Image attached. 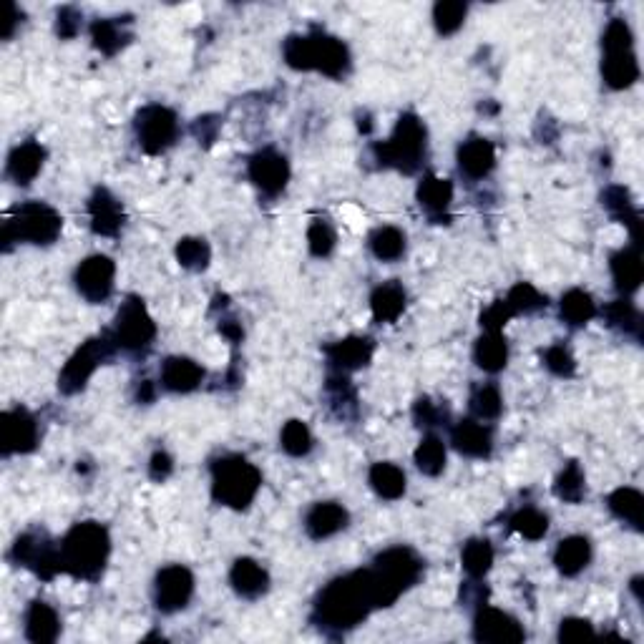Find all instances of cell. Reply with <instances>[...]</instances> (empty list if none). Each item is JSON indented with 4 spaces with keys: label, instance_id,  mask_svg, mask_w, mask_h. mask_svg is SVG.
Listing matches in <instances>:
<instances>
[{
    "label": "cell",
    "instance_id": "obj_1",
    "mask_svg": "<svg viewBox=\"0 0 644 644\" xmlns=\"http://www.w3.org/2000/svg\"><path fill=\"white\" fill-rule=\"evenodd\" d=\"M373 609H385L373 569H358L333 579L312 607V622L328 634H343L358 627Z\"/></svg>",
    "mask_w": 644,
    "mask_h": 644
},
{
    "label": "cell",
    "instance_id": "obj_2",
    "mask_svg": "<svg viewBox=\"0 0 644 644\" xmlns=\"http://www.w3.org/2000/svg\"><path fill=\"white\" fill-rule=\"evenodd\" d=\"M111 554V536L99 521H81L61 541L63 574L96 582L104 574Z\"/></svg>",
    "mask_w": 644,
    "mask_h": 644
},
{
    "label": "cell",
    "instance_id": "obj_3",
    "mask_svg": "<svg viewBox=\"0 0 644 644\" xmlns=\"http://www.w3.org/2000/svg\"><path fill=\"white\" fill-rule=\"evenodd\" d=\"M285 63L295 71H317L330 78H343L350 68V51L340 38L325 31L290 36L282 46Z\"/></svg>",
    "mask_w": 644,
    "mask_h": 644
},
{
    "label": "cell",
    "instance_id": "obj_4",
    "mask_svg": "<svg viewBox=\"0 0 644 644\" xmlns=\"http://www.w3.org/2000/svg\"><path fill=\"white\" fill-rule=\"evenodd\" d=\"M262 489V471L239 453H227L212 463V499L234 511L255 504Z\"/></svg>",
    "mask_w": 644,
    "mask_h": 644
},
{
    "label": "cell",
    "instance_id": "obj_5",
    "mask_svg": "<svg viewBox=\"0 0 644 644\" xmlns=\"http://www.w3.org/2000/svg\"><path fill=\"white\" fill-rule=\"evenodd\" d=\"M426 149V124L416 114H403L395 124L390 139L373 146V154L383 167L398 169L403 174H416L421 169L423 159H426Z\"/></svg>",
    "mask_w": 644,
    "mask_h": 644
},
{
    "label": "cell",
    "instance_id": "obj_6",
    "mask_svg": "<svg viewBox=\"0 0 644 644\" xmlns=\"http://www.w3.org/2000/svg\"><path fill=\"white\" fill-rule=\"evenodd\" d=\"M63 217L46 202H26L3 222V250L11 252L13 242L48 247L61 237Z\"/></svg>",
    "mask_w": 644,
    "mask_h": 644
},
{
    "label": "cell",
    "instance_id": "obj_7",
    "mask_svg": "<svg viewBox=\"0 0 644 644\" xmlns=\"http://www.w3.org/2000/svg\"><path fill=\"white\" fill-rule=\"evenodd\" d=\"M114 335L104 333L99 338L86 340L76 353L68 358V363L63 365L61 375H58V390L63 395H76L86 388V383L91 380V375L114 355Z\"/></svg>",
    "mask_w": 644,
    "mask_h": 644
},
{
    "label": "cell",
    "instance_id": "obj_8",
    "mask_svg": "<svg viewBox=\"0 0 644 644\" xmlns=\"http://www.w3.org/2000/svg\"><path fill=\"white\" fill-rule=\"evenodd\" d=\"M114 343L116 348L126 350V353H146L156 338V322L146 310L141 297H126L124 305L116 312L114 322Z\"/></svg>",
    "mask_w": 644,
    "mask_h": 644
},
{
    "label": "cell",
    "instance_id": "obj_9",
    "mask_svg": "<svg viewBox=\"0 0 644 644\" xmlns=\"http://www.w3.org/2000/svg\"><path fill=\"white\" fill-rule=\"evenodd\" d=\"M11 559L18 567L31 569L38 579H46V582L63 572L61 544L48 539L43 531H26L18 536L11 549Z\"/></svg>",
    "mask_w": 644,
    "mask_h": 644
},
{
    "label": "cell",
    "instance_id": "obj_10",
    "mask_svg": "<svg viewBox=\"0 0 644 644\" xmlns=\"http://www.w3.org/2000/svg\"><path fill=\"white\" fill-rule=\"evenodd\" d=\"M134 131L144 154H164L169 146H174V141L179 136L177 114L172 109H167V106L149 104L136 111Z\"/></svg>",
    "mask_w": 644,
    "mask_h": 644
},
{
    "label": "cell",
    "instance_id": "obj_11",
    "mask_svg": "<svg viewBox=\"0 0 644 644\" xmlns=\"http://www.w3.org/2000/svg\"><path fill=\"white\" fill-rule=\"evenodd\" d=\"M373 569L398 597H403V592L416 587L418 579L423 577V559L411 546H390L375 556Z\"/></svg>",
    "mask_w": 644,
    "mask_h": 644
},
{
    "label": "cell",
    "instance_id": "obj_12",
    "mask_svg": "<svg viewBox=\"0 0 644 644\" xmlns=\"http://www.w3.org/2000/svg\"><path fill=\"white\" fill-rule=\"evenodd\" d=\"M194 597V574L182 564L159 569L154 579V604L161 614H177L189 607Z\"/></svg>",
    "mask_w": 644,
    "mask_h": 644
},
{
    "label": "cell",
    "instance_id": "obj_13",
    "mask_svg": "<svg viewBox=\"0 0 644 644\" xmlns=\"http://www.w3.org/2000/svg\"><path fill=\"white\" fill-rule=\"evenodd\" d=\"M38 436V421L28 408L18 406L0 416V448L6 458L36 451Z\"/></svg>",
    "mask_w": 644,
    "mask_h": 644
},
{
    "label": "cell",
    "instance_id": "obj_14",
    "mask_svg": "<svg viewBox=\"0 0 644 644\" xmlns=\"http://www.w3.org/2000/svg\"><path fill=\"white\" fill-rule=\"evenodd\" d=\"M247 174H250V182L255 184L265 197L275 199L285 192L287 182H290V161H287L285 154L267 146V149H260L257 154L250 156V161H247Z\"/></svg>",
    "mask_w": 644,
    "mask_h": 644
},
{
    "label": "cell",
    "instance_id": "obj_15",
    "mask_svg": "<svg viewBox=\"0 0 644 644\" xmlns=\"http://www.w3.org/2000/svg\"><path fill=\"white\" fill-rule=\"evenodd\" d=\"M114 280H116V265L111 257L106 255H91L86 257L81 265L73 272V282H76L78 295L89 300L91 305H99V302H106L114 292Z\"/></svg>",
    "mask_w": 644,
    "mask_h": 644
},
{
    "label": "cell",
    "instance_id": "obj_16",
    "mask_svg": "<svg viewBox=\"0 0 644 644\" xmlns=\"http://www.w3.org/2000/svg\"><path fill=\"white\" fill-rule=\"evenodd\" d=\"M473 639L483 644H519L526 639V632L509 612L481 604L473 617Z\"/></svg>",
    "mask_w": 644,
    "mask_h": 644
},
{
    "label": "cell",
    "instance_id": "obj_17",
    "mask_svg": "<svg viewBox=\"0 0 644 644\" xmlns=\"http://www.w3.org/2000/svg\"><path fill=\"white\" fill-rule=\"evenodd\" d=\"M456 161L463 177L478 182V179H486L494 172L496 149L489 139L473 134L466 141H461V146L456 151Z\"/></svg>",
    "mask_w": 644,
    "mask_h": 644
},
{
    "label": "cell",
    "instance_id": "obj_18",
    "mask_svg": "<svg viewBox=\"0 0 644 644\" xmlns=\"http://www.w3.org/2000/svg\"><path fill=\"white\" fill-rule=\"evenodd\" d=\"M373 353V338H363V335H350V338L338 340V343L325 348L328 365L338 373H353V370L365 368L373 360Z\"/></svg>",
    "mask_w": 644,
    "mask_h": 644
},
{
    "label": "cell",
    "instance_id": "obj_19",
    "mask_svg": "<svg viewBox=\"0 0 644 644\" xmlns=\"http://www.w3.org/2000/svg\"><path fill=\"white\" fill-rule=\"evenodd\" d=\"M350 514L338 501H320L305 514V531L312 541H325L348 529Z\"/></svg>",
    "mask_w": 644,
    "mask_h": 644
},
{
    "label": "cell",
    "instance_id": "obj_20",
    "mask_svg": "<svg viewBox=\"0 0 644 644\" xmlns=\"http://www.w3.org/2000/svg\"><path fill=\"white\" fill-rule=\"evenodd\" d=\"M229 584L239 597L255 602V599L265 597L267 589H270V574L257 559L239 556L229 569Z\"/></svg>",
    "mask_w": 644,
    "mask_h": 644
},
{
    "label": "cell",
    "instance_id": "obj_21",
    "mask_svg": "<svg viewBox=\"0 0 644 644\" xmlns=\"http://www.w3.org/2000/svg\"><path fill=\"white\" fill-rule=\"evenodd\" d=\"M91 229L99 237H116L124 227V207L106 187H99L89 199Z\"/></svg>",
    "mask_w": 644,
    "mask_h": 644
},
{
    "label": "cell",
    "instance_id": "obj_22",
    "mask_svg": "<svg viewBox=\"0 0 644 644\" xmlns=\"http://www.w3.org/2000/svg\"><path fill=\"white\" fill-rule=\"evenodd\" d=\"M43 161H46V149L43 144H38L36 139H28L23 144H18L16 149L11 151L6 164V177L11 179L18 187H28L33 179L41 174Z\"/></svg>",
    "mask_w": 644,
    "mask_h": 644
},
{
    "label": "cell",
    "instance_id": "obj_23",
    "mask_svg": "<svg viewBox=\"0 0 644 644\" xmlns=\"http://www.w3.org/2000/svg\"><path fill=\"white\" fill-rule=\"evenodd\" d=\"M23 632H26V639L33 644H51L56 642L58 634H61V619H58V612L46 604L43 599H33L28 604L26 614H23Z\"/></svg>",
    "mask_w": 644,
    "mask_h": 644
},
{
    "label": "cell",
    "instance_id": "obj_24",
    "mask_svg": "<svg viewBox=\"0 0 644 644\" xmlns=\"http://www.w3.org/2000/svg\"><path fill=\"white\" fill-rule=\"evenodd\" d=\"M609 270H612L614 287L619 290V295L629 297L639 290L644 280V265L639 247H622L609 257Z\"/></svg>",
    "mask_w": 644,
    "mask_h": 644
},
{
    "label": "cell",
    "instance_id": "obj_25",
    "mask_svg": "<svg viewBox=\"0 0 644 644\" xmlns=\"http://www.w3.org/2000/svg\"><path fill=\"white\" fill-rule=\"evenodd\" d=\"M451 443L461 456L466 458H489L494 451V438L491 431L476 418H466V421L456 423L451 428Z\"/></svg>",
    "mask_w": 644,
    "mask_h": 644
},
{
    "label": "cell",
    "instance_id": "obj_26",
    "mask_svg": "<svg viewBox=\"0 0 644 644\" xmlns=\"http://www.w3.org/2000/svg\"><path fill=\"white\" fill-rule=\"evenodd\" d=\"M204 368L192 358L184 355H174V358L164 360L161 365V385L169 393H192L202 385Z\"/></svg>",
    "mask_w": 644,
    "mask_h": 644
},
{
    "label": "cell",
    "instance_id": "obj_27",
    "mask_svg": "<svg viewBox=\"0 0 644 644\" xmlns=\"http://www.w3.org/2000/svg\"><path fill=\"white\" fill-rule=\"evenodd\" d=\"M418 204H421L423 212L433 219V222L441 224L443 219H448V207L453 202V184L448 179L436 177V174H426L418 184L416 192Z\"/></svg>",
    "mask_w": 644,
    "mask_h": 644
},
{
    "label": "cell",
    "instance_id": "obj_28",
    "mask_svg": "<svg viewBox=\"0 0 644 644\" xmlns=\"http://www.w3.org/2000/svg\"><path fill=\"white\" fill-rule=\"evenodd\" d=\"M592 561V541L582 534L561 539L554 551V564L561 577H579Z\"/></svg>",
    "mask_w": 644,
    "mask_h": 644
},
{
    "label": "cell",
    "instance_id": "obj_29",
    "mask_svg": "<svg viewBox=\"0 0 644 644\" xmlns=\"http://www.w3.org/2000/svg\"><path fill=\"white\" fill-rule=\"evenodd\" d=\"M602 204L607 207V212L617 219V222L627 224L629 234H632V245L642 247V217H639L637 207L632 204L629 189L619 187V184H612V187L604 189Z\"/></svg>",
    "mask_w": 644,
    "mask_h": 644
},
{
    "label": "cell",
    "instance_id": "obj_30",
    "mask_svg": "<svg viewBox=\"0 0 644 644\" xmlns=\"http://www.w3.org/2000/svg\"><path fill=\"white\" fill-rule=\"evenodd\" d=\"M406 302H408V295L398 280H390V282H383V285H378L373 290V295H370V310H373L375 322H380V325H383V322L385 325L395 322L403 312H406Z\"/></svg>",
    "mask_w": 644,
    "mask_h": 644
},
{
    "label": "cell",
    "instance_id": "obj_31",
    "mask_svg": "<svg viewBox=\"0 0 644 644\" xmlns=\"http://www.w3.org/2000/svg\"><path fill=\"white\" fill-rule=\"evenodd\" d=\"M602 78L612 91H624L637 84L639 63L634 51L627 53H604L602 56Z\"/></svg>",
    "mask_w": 644,
    "mask_h": 644
},
{
    "label": "cell",
    "instance_id": "obj_32",
    "mask_svg": "<svg viewBox=\"0 0 644 644\" xmlns=\"http://www.w3.org/2000/svg\"><path fill=\"white\" fill-rule=\"evenodd\" d=\"M368 483H370V489H373L375 494L385 501L403 499V496H406V489H408V481H406V473H403V468L395 466V463H388V461H380V463H373V466H370Z\"/></svg>",
    "mask_w": 644,
    "mask_h": 644
},
{
    "label": "cell",
    "instance_id": "obj_33",
    "mask_svg": "<svg viewBox=\"0 0 644 644\" xmlns=\"http://www.w3.org/2000/svg\"><path fill=\"white\" fill-rule=\"evenodd\" d=\"M473 360L483 373H501L509 363V343L504 333H483L473 345Z\"/></svg>",
    "mask_w": 644,
    "mask_h": 644
},
{
    "label": "cell",
    "instance_id": "obj_34",
    "mask_svg": "<svg viewBox=\"0 0 644 644\" xmlns=\"http://www.w3.org/2000/svg\"><path fill=\"white\" fill-rule=\"evenodd\" d=\"M559 315L569 328H584L587 322H592L597 317V302H594V297L589 292L574 287V290L561 295Z\"/></svg>",
    "mask_w": 644,
    "mask_h": 644
},
{
    "label": "cell",
    "instance_id": "obj_35",
    "mask_svg": "<svg viewBox=\"0 0 644 644\" xmlns=\"http://www.w3.org/2000/svg\"><path fill=\"white\" fill-rule=\"evenodd\" d=\"M370 252L375 255V260L380 262H395L406 255V232L393 224H383L375 227L368 237Z\"/></svg>",
    "mask_w": 644,
    "mask_h": 644
},
{
    "label": "cell",
    "instance_id": "obj_36",
    "mask_svg": "<svg viewBox=\"0 0 644 644\" xmlns=\"http://www.w3.org/2000/svg\"><path fill=\"white\" fill-rule=\"evenodd\" d=\"M494 546L489 539H471L463 544L461 564L471 582H483L494 567Z\"/></svg>",
    "mask_w": 644,
    "mask_h": 644
},
{
    "label": "cell",
    "instance_id": "obj_37",
    "mask_svg": "<svg viewBox=\"0 0 644 644\" xmlns=\"http://www.w3.org/2000/svg\"><path fill=\"white\" fill-rule=\"evenodd\" d=\"M607 506L619 521L632 526L634 531H642V509H644V496L639 494L632 486H622V489L612 491L607 496Z\"/></svg>",
    "mask_w": 644,
    "mask_h": 644
},
{
    "label": "cell",
    "instance_id": "obj_38",
    "mask_svg": "<svg viewBox=\"0 0 644 644\" xmlns=\"http://www.w3.org/2000/svg\"><path fill=\"white\" fill-rule=\"evenodd\" d=\"M413 461H416L418 471L423 476H441L443 468H446V443H443V438L436 436V433H426L423 441L418 443L416 453H413Z\"/></svg>",
    "mask_w": 644,
    "mask_h": 644
},
{
    "label": "cell",
    "instance_id": "obj_39",
    "mask_svg": "<svg viewBox=\"0 0 644 644\" xmlns=\"http://www.w3.org/2000/svg\"><path fill=\"white\" fill-rule=\"evenodd\" d=\"M124 23L129 21H121V18L96 21L91 26V41H94L96 51H101L104 56H116L126 46V41H129V36L124 33Z\"/></svg>",
    "mask_w": 644,
    "mask_h": 644
},
{
    "label": "cell",
    "instance_id": "obj_40",
    "mask_svg": "<svg viewBox=\"0 0 644 644\" xmlns=\"http://www.w3.org/2000/svg\"><path fill=\"white\" fill-rule=\"evenodd\" d=\"M604 317H607L609 328L619 330L624 335H632L637 340L642 338V315H639V310L627 297H619L612 305L604 307Z\"/></svg>",
    "mask_w": 644,
    "mask_h": 644
},
{
    "label": "cell",
    "instance_id": "obj_41",
    "mask_svg": "<svg viewBox=\"0 0 644 644\" xmlns=\"http://www.w3.org/2000/svg\"><path fill=\"white\" fill-rule=\"evenodd\" d=\"M556 499L567 501V504H579L587 496V481H584V471L577 461H569L561 468L554 483Z\"/></svg>",
    "mask_w": 644,
    "mask_h": 644
},
{
    "label": "cell",
    "instance_id": "obj_42",
    "mask_svg": "<svg viewBox=\"0 0 644 644\" xmlns=\"http://www.w3.org/2000/svg\"><path fill=\"white\" fill-rule=\"evenodd\" d=\"M177 262L184 267V270L202 272L209 267V260H212V247L204 237H182L177 242Z\"/></svg>",
    "mask_w": 644,
    "mask_h": 644
},
{
    "label": "cell",
    "instance_id": "obj_43",
    "mask_svg": "<svg viewBox=\"0 0 644 644\" xmlns=\"http://www.w3.org/2000/svg\"><path fill=\"white\" fill-rule=\"evenodd\" d=\"M280 446L287 456L305 458L307 453L312 451V446H315V438H312L310 428H307L305 421H297V418H292V421H287L285 426H282Z\"/></svg>",
    "mask_w": 644,
    "mask_h": 644
},
{
    "label": "cell",
    "instance_id": "obj_44",
    "mask_svg": "<svg viewBox=\"0 0 644 644\" xmlns=\"http://www.w3.org/2000/svg\"><path fill=\"white\" fill-rule=\"evenodd\" d=\"M504 411L499 385H478L471 393V413L476 421H496Z\"/></svg>",
    "mask_w": 644,
    "mask_h": 644
},
{
    "label": "cell",
    "instance_id": "obj_45",
    "mask_svg": "<svg viewBox=\"0 0 644 644\" xmlns=\"http://www.w3.org/2000/svg\"><path fill=\"white\" fill-rule=\"evenodd\" d=\"M468 6L461 0H441L433 6V26L441 36H453L461 31V26L466 23Z\"/></svg>",
    "mask_w": 644,
    "mask_h": 644
},
{
    "label": "cell",
    "instance_id": "obj_46",
    "mask_svg": "<svg viewBox=\"0 0 644 644\" xmlns=\"http://www.w3.org/2000/svg\"><path fill=\"white\" fill-rule=\"evenodd\" d=\"M504 300H506V305L511 307V312H514V315H531V312H539L549 305V300H546L544 292L536 290L531 282H519V285H514Z\"/></svg>",
    "mask_w": 644,
    "mask_h": 644
},
{
    "label": "cell",
    "instance_id": "obj_47",
    "mask_svg": "<svg viewBox=\"0 0 644 644\" xmlns=\"http://www.w3.org/2000/svg\"><path fill=\"white\" fill-rule=\"evenodd\" d=\"M509 524L511 529L524 536V539L539 541L544 539L546 531H549V516H546L544 511L534 509V506H524V509H519L511 516Z\"/></svg>",
    "mask_w": 644,
    "mask_h": 644
},
{
    "label": "cell",
    "instance_id": "obj_48",
    "mask_svg": "<svg viewBox=\"0 0 644 644\" xmlns=\"http://www.w3.org/2000/svg\"><path fill=\"white\" fill-rule=\"evenodd\" d=\"M325 390H328L333 408H338L340 418H348L345 408H350V411L355 413V408H358V398H355V388L350 385L348 373H338V370H333L328 378V385H325Z\"/></svg>",
    "mask_w": 644,
    "mask_h": 644
},
{
    "label": "cell",
    "instance_id": "obj_49",
    "mask_svg": "<svg viewBox=\"0 0 644 644\" xmlns=\"http://www.w3.org/2000/svg\"><path fill=\"white\" fill-rule=\"evenodd\" d=\"M335 242H338V234L325 219H315L307 227V247H310V255L317 257V260H325V257L333 255Z\"/></svg>",
    "mask_w": 644,
    "mask_h": 644
},
{
    "label": "cell",
    "instance_id": "obj_50",
    "mask_svg": "<svg viewBox=\"0 0 644 644\" xmlns=\"http://www.w3.org/2000/svg\"><path fill=\"white\" fill-rule=\"evenodd\" d=\"M602 51L604 53H627L634 51L632 28L622 18H612L602 33Z\"/></svg>",
    "mask_w": 644,
    "mask_h": 644
},
{
    "label": "cell",
    "instance_id": "obj_51",
    "mask_svg": "<svg viewBox=\"0 0 644 644\" xmlns=\"http://www.w3.org/2000/svg\"><path fill=\"white\" fill-rule=\"evenodd\" d=\"M413 421H416L418 428H426V431H431V428H438V426H446L448 408L426 395V398L416 400V406H413Z\"/></svg>",
    "mask_w": 644,
    "mask_h": 644
},
{
    "label": "cell",
    "instance_id": "obj_52",
    "mask_svg": "<svg viewBox=\"0 0 644 644\" xmlns=\"http://www.w3.org/2000/svg\"><path fill=\"white\" fill-rule=\"evenodd\" d=\"M544 365L549 373L559 375V378H572V375L577 373V360L572 358V353L561 343L549 345V348L544 350Z\"/></svg>",
    "mask_w": 644,
    "mask_h": 644
},
{
    "label": "cell",
    "instance_id": "obj_53",
    "mask_svg": "<svg viewBox=\"0 0 644 644\" xmlns=\"http://www.w3.org/2000/svg\"><path fill=\"white\" fill-rule=\"evenodd\" d=\"M594 627L589 619L584 617H567L561 619L559 624V634H556V639H559L561 644H574V642H584V639H592L594 637Z\"/></svg>",
    "mask_w": 644,
    "mask_h": 644
},
{
    "label": "cell",
    "instance_id": "obj_54",
    "mask_svg": "<svg viewBox=\"0 0 644 644\" xmlns=\"http://www.w3.org/2000/svg\"><path fill=\"white\" fill-rule=\"evenodd\" d=\"M511 317H516V315L511 312V307L506 305V300H496L494 305L483 310L481 328L486 330V333H504V328L509 325Z\"/></svg>",
    "mask_w": 644,
    "mask_h": 644
},
{
    "label": "cell",
    "instance_id": "obj_55",
    "mask_svg": "<svg viewBox=\"0 0 644 644\" xmlns=\"http://www.w3.org/2000/svg\"><path fill=\"white\" fill-rule=\"evenodd\" d=\"M81 21H84V16H81L78 8L73 6L61 8L56 16V33L61 38H66V41H71V38H76L78 31H81Z\"/></svg>",
    "mask_w": 644,
    "mask_h": 644
},
{
    "label": "cell",
    "instance_id": "obj_56",
    "mask_svg": "<svg viewBox=\"0 0 644 644\" xmlns=\"http://www.w3.org/2000/svg\"><path fill=\"white\" fill-rule=\"evenodd\" d=\"M174 471V458L167 451H156L149 461V478L151 481L161 483L167 481Z\"/></svg>",
    "mask_w": 644,
    "mask_h": 644
},
{
    "label": "cell",
    "instance_id": "obj_57",
    "mask_svg": "<svg viewBox=\"0 0 644 644\" xmlns=\"http://www.w3.org/2000/svg\"><path fill=\"white\" fill-rule=\"evenodd\" d=\"M219 333L224 335V338L229 340V343H242V338H245V333H242V325H239L237 320H222L219 322Z\"/></svg>",
    "mask_w": 644,
    "mask_h": 644
},
{
    "label": "cell",
    "instance_id": "obj_58",
    "mask_svg": "<svg viewBox=\"0 0 644 644\" xmlns=\"http://www.w3.org/2000/svg\"><path fill=\"white\" fill-rule=\"evenodd\" d=\"M214 131H217V126H212L209 129V119H197V124H194V134H197L199 141H214Z\"/></svg>",
    "mask_w": 644,
    "mask_h": 644
},
{
    "label": "cell",
    "instance_id": "obj_59",
    "mask_svg": "<svg viewBox=\"0 0 644 644\" xmlns=\"http://www.w3.org/2000/svg\"><path fill=\"white\" fill-rule=\"evenodd\" d=\"M154 398H156L154 383H151V380H144V383L139 385V390H136V400H139V403H151Z\"/></svg>",
    "mask_w": 644,
    "mask_h": 644
},
{
    "label": "cell",
    "instance_id": "obj_60",
    "mask_svg": "<svg viewBox=\"0 0 644 644\" xmlns=\"http://www.w3.org/2000/svg\"><path fill=\"white\" fill-rule=\"evenodd\" d=\"M8 13H11V18H8V23H6V31H3V38H11L13 36V28L18 26V18L23 16L21 11H18L16 6H8Z\"/></svg>",
    "mask_w": 644,
    "mask_h": 644
}]
</instances>
